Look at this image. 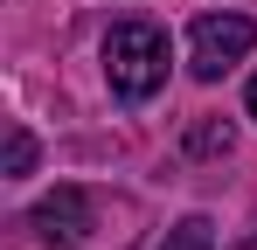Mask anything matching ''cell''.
<instances>
[{
  "label": "cell",
  "instance_id": "3",
  "mask_svg": "<svg viewBox=\"0 0 257 250\" xmlns=\"http://www.w3.org/2000/svg\"><path fill=\"white\" fill-rule=\"evenodd\" d=\"M35 229H42V243H56V250H77L90 236V195L84 188H56V195H42L35 202V215H28Z\"/></svg>",
  "mask_w": 257,
  "mask_h": 250
},
{
  "label": "cell",
  "instance_id": "1",
  "mask_svg": "<svg viewBox=\"0 0 257 250\" xmlns=\"http://www.w3.org/2000/svg\"><path fill=\"white\" fill-rule=\"evenodd\" d=\"M104 77L125 104H146L160 83H167V35L153 21H118L104 35Z\"/></svg>",
  "mask_w": 257,
  "mask_h": 250
},
{
  "label": "cell",
  "instance_id": "2",
  "mask_svg": "<svg viewBox=\"0 0 257 250\" xmlns=\"http://www.w3.org/2000/svg\"><path fill=\"white\" fill-rule=\"evenodd\" d=\"M250 49H257V21L250 14H202L188 28V70L215 83L222 70H236Z\"/></svg>",
  "mask_w": 257,
  "mask_h": 250
},
{
  "label": "cell",
  "instance_id": "6",
  "mask_svg": "<svg viewBox=\"0 0 257 250\" xmlns=\"http://www.w3.org/2000/svg\"><path fill=\"white\" fill-rule=\"evenodd\" d=\"M243 104H250V118H257V77H250V90H243Z\"/></svg>",
  "mask_w": 257,
  "mask_h": 250
},
{
  "label": "cell",
  "instance_id": "4",
  "mask_svg": "<svg viewBox=\"0 0 257 250\" xmlns=\"http://www.w3.org/2000/svg\"><path fill=\"white\" fill-rule=\"evenodd\" d=\"M160 250H215V236H209V222H181Z\"/></svg>",
  "mask_w": 257,
  "mask_h": 250
},
{
  "label": "cell",
  "instance_id": "5",
  "mask_svg": "<svg viewBox=\"0 0 257 250\" xmlns=\"http://www.w3.org/2000/svg\"><path fill=\"white\" fill-rule=\"evenodd\" d=\"M28 167H35V139L14 125V132H7V174H28Z\"/></svg>",
  "mask_w": 257,
  "mask_h": 250
}]
</instances>
